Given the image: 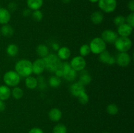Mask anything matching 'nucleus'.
Returning a JSON list of instances; mask_svg holds the SVG:
<instances>
[{
    "instance_id": "72a5a7b5",
    "label": "nucleus",
    "mask_w": 134,
    "mask_h": 133,
    "mask_svg": "<svg viewBox=\"0 0 134 133\" xmlns=\"http://www.w3.org/2000/svg\"><path fill=\"white\" fill-rule=\"evenodd\" d=\"M113 22H114V23L115 24V26L119 27V26H120V25L126 23V17H124V16H122V15L116 16L114 18Z\"/></svg>"
},
{
    "instance_id": "412c9836",
    "label": "nucleus",
    "mask_w": 134,
    "mask_h": 133,
    "mask_svg": "<svg viewBox=\"0 0 134 133\" xmlns=\"http://www.w3.org/2000/svg\"><path fill=\"white\" fill-rule=\"evenodd\" d=\"M36 53L39 56V58H44L49 54V49L48 46L44 44H40L37 46Z\"/></svg>"
},
{
    "instance_id": "423d86ee",
    "label": "nucleus",
    "mask_w": 134,
    "mask_h": 133,
    "mask_svg": "<svg viewBox=\"0 0 134 133\" xmlns=\"http://www.w3.org/2000/svg\"><path fill=\"white\" fill-rule=\"evenodd\" d=\"M98 6L103 13H111L116 9L117 2L116 0H99Z\"/></svg>"
},
{
    "instance_id": "20e7f679",
    "label": "nucleus",
    "mask_w": 134,
    "mask_h": 133,
    "mask_svg": "<svg viewBox=\"0 0 134 133\" xmlns=\"http://www.w3.org/2000/svg\"><path fill=\"white\" fill-rule=\"evenodd\" d=\"M116 50L119 52H128L132 47V41L129 37H119L114 43Z\"/></svg>"
},
{
    "instance_id": "393cba45",
    "label": "nucleus",
    "mask_w": 134,
    "mask_h": 133,
    "mask_svg": "<svg viewBox=\"0 0 134 133\" xmlns=\"http://www.w3.org/2000/svg\"><path fill=\"white\" fill-rule=\"evenodd\" d=\"M11 95L16 100L21 99L24 96V91L20 87L16 86L11 90Z\"/></svg>"
},
{
    "instance_id": "2f4dec72",
    "label": "nucleus",
    "mask_w": 134,
    "mask_h": 133,
    "mask_svg": "<svg viewBox=\"0 0 134 133\" xmlns=\"http://www.w3.org/2000/svg\"><path fill=\"white\" fill-rule=\"evenodd\" d=\"M31 17H32L33 20L35 22H41L43 18V14L41 11L39 10H34L31 13Z\"/></svg>"
},
{
    "instance_id": "473e14b6",
    "label": "nucleus",
    "mask_w": 134,
    "mask_h": 133,
    "mask_svg": "<svg viewBox=\"0 0 134 133\" xmlns=\"http://www.w3.org/2000/svg\"><path fill=\"white\" fill-rule=\"evenodd\" d=\"M78 98V100L79 102V103L82 105H85V104H87L89 102V96L87 93H86V91L82 93H81V95H79L77 96Z\"/></svg>"
},
{
    "instance_id": "1a4fd4ad",
    "label": "nucleus",
    "mask_w": 134,
    "mask_h": 133,
    "mask_svg": "<svg viewBox=\"0 0 134 133\" xmlns=\"http://www.w3.org/2000/svg\"><path fill=\"white\" fill-rule=\"evenodd\" d=\"M119 37L117 33L112 29H105L102 33L101 38L109 44H114L116 39Z\"/></svg>"
},
{
    "instance_id": "f257e3e1",
    "label": "nucleus",
    "mask_w": 134,
    "mask_h": 133,
    "mask_svg": "<svg viewBox=\"0 0 134 133\" xmlns=\"http://www.w3.org/2000/svg\"><path fill=\"white\" fill-rule=\"evenodd\" d=\"M15 71L20 77H26L32 74V62L26 59H22L17 61L15 64Z\"/></svg>"
},
{
    "instance_id": "58836bf2",
    "label": "nucleus",
    "mask_w": 134,
    "mask_h": 133,
    "mask_svg": "<svg viewBox=\"0 0 134 133\" xmlns=\"http://www.w3.org/2000/svg\"><path fill=\"white\" fill-rule=\"evenodd\" d=\"M22 14H23L24 16L25 17L29 16L31 14V10H30L28 8H27V9H25L24 10H23V12H22Z\"/></svg>"
},
{
    "instance_id": "aec40b11",
    "label": "nucleus",
    "mask_w": 134,
    "mask_h": 133,
    "mask_svg": "<svg viewBox=\"0 0 134 133\" xmlns=\"http://www.w3.org/2000/svg\"><path fill=\"white\" fill-rule=\"evenodd\" d=\"M38 84H39L38 80L32 76H29L25 79V85L29 89H35L37 87Z\"/></svg>"
},
{
    "instance_id": "a211bd4d",
    "label": "nucleus",
    "mask_w": 134,
    "mask_h": 133,
    "mask_svg": "<svg viewBox=\"0 0 134 133\" xmlns=\"http://www.w3.org/2000/svg\"><path fill=\"white\" fill-rule=\"evenodd\" d=\"M14 33V30L13 27L9 23L3 25L0 29V33L1 35H3V37L7 38L11 37Z\"/></svg>"
},
{
    "instance_id": "c85d7f7f",
    "label": "nucleus",
    "mask_w": 134,
    "mask_h": 133,
    "mask_svg": "<svg viewBox=\"0 0 134 133\" xmlns=\"http://www.w3.org/2000/svg\"><path fill=\"white\" fill-rule=\"evenodd\" d=\"M79 53H80V56H82V57H86V56H88V55L91 53V50H90L89 44H82V45L80 47Z\"/></svg>"
},
{
    "instance_id": "7ed1b4c3",
    "label": "nucleus",
    "mask_w": 134,
    "mask_h": 133,
    "mask_svg": "<svg viewBox=\"0 0 134 133\" xmlns=\"http://www.w3.org/2000/svg\"><path fill=\"white\" fill-rule=\"evenodd\" d=\"M3 82L8 87H16L18 86L20 82L21 77L15 70H9L3 75Z\"/></svg>"
},
{
    "instance_id": "f03ea898",
    "label": "nucleus",
    "mask_w": 134,
    "mask_h": 133,
    "mask_svg": "<svg viewBox=\"0 0 134 133\" xmlns=\"http://www.w3.org/2000/svg\"><path fill=\"white\" fill-rule=\"evenodd\" d=\"M43 60L45 64V69L50 72H54L61 63V60L54 53H49L43 58Z\"/></svg>"
},
{
    "instance_id": "a19ab883",
    "label": "nucleus",
    "mask_w": 134,
    "mask_h": 133,
    "mask_svg": "<svg viewBox=\"0 0 134 133\" xmlns=\"http://www.w3.org/2000/svg\"><path fill=\"white\" fill-rule=\"evenodd\" d=\"M115 63H116V58H115V57H113V56H111V57H110L109 59L108 62H107V64H109V65H112Z\"/></svg>"
},
{
    "instance_id": "a878e982",
    "label": "nucleus",
    "mask_w": 134,
    "mask_h": 133,
    "mask_svg": "<svg viewBox=\"0 0 134 133\" xmlns=\"http://www.w3.org/2000/svg\"><path fill=\"white\" fill-rule=\"evenodd\" d=\"M48 83L52 88H58L61 85V79L57 76H52L48 80Z\"/></svg>"
},
{
    "instance_id": "37998d69",
    "label": "nucleus",
    "mask_w": 134,
    "mask_h": 133,
    "mask_svg": "<svg viewBox=\"0 0 134 133\" xmlns=\"http://www.w3.org/2000/svg\"><path fill=\"white\" fill-rule=\"evenodd\" d=\"M61 1H62L64 3L68 4V3H70V1H71V0H61Z\"/></svg>"
},
{
    "instance_id": "9b49d317",
    "label": "nucleus",
    "mask_w": 134,
    "mask_h": 133,
    "mask_svg": "<svg viewBox=\"0 0 134 133\" xmlns=\"http://www.w3.org/2000/svg\"><path fill=\"white\" fill-rule=\"evenodd\" d=\"M133 27L128 25V23H124L120 25L117 27V34L119 37H129L133 32Z\"/></svg>"
},
{
    "instance_id": "de8ad7c7",
    "label": "nucleus",
    "mask_w": 134,
    "mask_h": 133,
    "mask_svg": "<svg viewBox=\"0 0 134 133\" xmlns=\"http://www.w3.org/2000/svg\"><path fill=\"white\" fill-rule=\"evenodd\" d=\"M0 8H1V7H0Z\"/></svg>"
},
{
    "instance_id": "4c0bfd02",
    "label": "nucleus",
    "mask_w": 134,
    "mask_h": 133,
    "mask_svg": "<svg viewBox=\"0 0 134 133\" xmlns=\"http://www.w3.org/2000/svg\"><path fill=\"white\" fill-rule=\"evenodd\" d=\"M128 7L131 12H134V0H130L128 2Z\"/></svg>"
},
{
    "instance_id": "e433bc0d",
    "label": "nucleus",
    "mask_w": 134,
    "mask_h": 133,
    "mask_svg": "<svg viewBox=\"0 0 134 133\" xmlns=\"http://www.w3.org/2000/svg\"><path fill=\"white\" fill-rule=\"evenodd\" d=\"M28 133H44V132H43L42 129H41L40 128L34 127V128H32L31 129H30V130H29Z\"/></svg>"
},
{
    "instance_id": "f3484780",
    "label": "nucleus",
    "mask_w": 134,
    "mask_h": 133,
    "mask_svg": "<svg viewBox=\"0 0 134 133\" xmlns=\"http://www.w3.org/2000/svg\"><path fill=\"white\" fill-rule=\"evenodd\" d=\"M11 95V90L10 87L6 85L0 86V100L5 101L8 100Z\"/></svg>"
},
{
    "instance_id": "ea45409f",
    "label": "nucleus",
    "mask_w": 134,
    "mask_h": 133,
    "mask_svg": "<svg viewBox=\"0 0 134 133\" xmlns=\"http://www.w3.org/2000/svg\"><path fill=\"white\" fill-rule=\"evenodd\" d=\"M6 108V104H5V101L0 100V113L3 112Z\"/></svg>"
},
{
    "instance_id": "9d476101",
    "label": "nucleus",
    "mask_w": 134,
    "mask_h": 133,
    "mask_svg": "<svg viewBox=\"0 0 134 133\" xmlns=\"http://www.w3.org/2000/svg\"><path fill=\"white\" fill-rule=\"evenodd\" d=\"M45 70V64L43 59L38 58L32 63V72L36 75H41Z\"/></svg>"
},
{
    "instance_id": "49530a36",
    "label": "nucleus",
    "mask_w": 134,
    "mask_h": 133,
    "mask_svg": "<svg viewBox=\"0 0 134 133\" xmlns=\"http://www.w3.org/2000/svg\"><path fill=\"white\" fill-rule=\"evenodd\" d=\"M0 37H1V33H0Z\"/></svg>"
},
{
    "instance_id": "6e6552de",
    "label": "nucleus",
    "mask_w": 134,
    "mask_h": 133,
    "mask_svg": "<svg viewBox=\"0 0 134 133\" xmlns=\"http://www.w3.org/2000/svg\"><path fill=\"white\" fill-rule=\"evenodd\" d=\"M115 58L116 63L121 67H126L132 62V57L128 52H119Z\"/></svg>"
},
{
    "instance_id": "b1692460",
    "label": "nucleus",
    "mask_w": 134,
    "mask_h": 133,
    "mask_svg": "<svg viewBox=\"0 0 134 133\" xmlns=\"http://www.w3.org/2000/svg\"><path fill=\"white\" fill-rule=\"evenodd\" d=\"M18 47L15 44H10L7 46L6 48V52L10 57H15L18 53Z\"/></svg>"
},
{
    "instance_id": "4468645a",
    "label": "nucleus",
    "mask_w": 134,
    "mask_h": 133,
    "mask_svg": "<svg viewBox=\"0 0 134 133\" xmlns=\"http://www.w3.org/2000/svg\"><path fill=\"white\" fill-rule=\"evenodd\" d=\"M71 52L67 46H62L57 51V56L61 61H65L70 57Z\"/></svg>"
},
{
    "instance_id": "39448f33",
    "label": "nucleus",
    "mask_w": 134,
    "mask_h": 133,
    "mask_svg": "<svg viewBox=\"0 0 134 133\" xmlns=\"http://www.w3.org/2000/svg\"><path fill=\"white\" fill-rule=\"evenodd\" d=\"M90 50L94 54L99 55L107 48V43L101 37H96L90 41Z\"/></svg>"
},
{
    "instance_id": "7c9ffc66",
    "label": "nucleus",
    "mask_w": 134,
    "mask_h": 133,
    "mask_svg": "<svg viewBox=\"0 0 134 133\" xmlns=\"http://www.w3.org/2000/svg\"><path fill=\"white\" fill-rule=\"evenodd\" d=\"M67 127L62 123H58L55 125L52 130V133H67Z\"/></svg>"
},
{
    "instance_id": "f704fd0d",
    "label": "nucleus",
    "mask_w": 134,
    "mask_h": 133,
    "mask_svg": "<svg viewBox=\"0 0 134 133\" xmlns=\"http://www.w3.org/2000/svg\"><path fill=\"white\" fill-rule=\"evenodd\" d=\"M126 23L131 26L132 27H134V13L132 12L130 13L127 17L126 18Z\"/></svg>"
},
{
    "instance_id": "2eb2a0df",
    "label": "nucleus",
    "mask_w": 134,
    "mask_h": 133,
    "mask_svg": "<svg viewBox=\"0 0 134 133\" xmlns=\"http://www.w3.org/2000/svg\"><path fill=\"white\" fill-rule=\"evenodd\" d=\"M48 117L53 122H58L62 117V112L59 108H53L48 112Z\"/></svg>"
},
{
    "instance_id": "0eeeda50",
    "label": "nucleus",
    "mask_w": 134,
    "mask_h": 133,
    "mask_svg": "<svg viewBox=\"0 0 134 133\" xmlns=\"http://www.w3.org/2000/svg\"><path fill=\"white\" fill-rule=\"evenodd\" d=\"M69 63H70L71 69L75 70L76 72H81L84 70L86 66V61L85 57L81 56L73 57Z\"/></svg>"
},
{
    "instance_id": "c9c22d12",
    "label": "nucleus",
    "mask_w": 134,
    "mask_h": 133,
    "mask_svg": "<svg viewBox=\"0 0 134 133\" xmlns=\"http://www.w3.org/2000/svg\"><path fill=\"white\" fill-rule=\"evenodd\" d=\"M17 9V5L14 2H10L9 3L8 5V10L9 12H14Z\"/></svg>"
},
{
    "instance_id": "5701e85b",
    "label": "nucleus",
    "mask_w": 134,
    "mask_h": 133,
    "mask_svg": "<svg viewBox=\"0 0 134 133\" xmlns=\"http://www.w3.org/2000/svg\"><path fill=\"white\" fill-rule=\"evenodd\" d=\"M27 6L31 10H39L43 5V0H27Z\"/></svg>"
},
{
    "instance_id": "c03bdc74",
    "label": "nucleus",
    "mask_w": 134,
    "mask_h": 133,
    "mask_svg": "<svg viewBox=\"0 0 134 133\" xmlns=\"http://www.w3.org/2000/svg\"><path fill=\"white\" fill-rule=\"evenodd\" d=\"M88 1H90V2L93 3H98L99 0H88Z\"/></svg>"
},
{
    "instance_id": "c756f323",
    "label": "nucleus",
    "mask_w": 134,
    "mask_h": 133,
    "mask_svg": "<svg viewBox=\"0 0 134 133\" xmlns=\"http://www.w3.org/2000/svg\"><path fill=\"white\" fill-rule=\"evenodd\" d=\"M111 56V55L109 53V52L105 50L103 51V52L99 54V61L102 63L107 64V62H108Z\"/></svg>"
},
{
    "instance_id": "f8f14e48",
    "label": "nucleus",
    "mask_w": 134,
    "mask_h": 133,
    "mask_svg": "<svg viewBox=\"0 0 134 133\" xmlns=\"http://www.w3.org/2000/svg\"><path fill=\"white\" fill-rule=\"evenodd\" d=\"M70 93L73 96H77L79 95H81L82 93L85 92L86 89H85V86H84L83 85H82L81 83H80L79 82H75V83H72L71 86H70Z\"/></svg>"
},
{
    "instance_id": "ddd939ff",
    "label": "nucleus",
    "mask_w": 134,
    "mask_h": 133,
    "mask_svg": "<svg viewBox=\"0 0 134 133\" xmlns=\"http://www.w3.org/2000/svg\"><path fill=\"white\" fill-rule=\"evenodd\" d=\"M71 69V67L70 63L66 61H64V62H62L59 65L58 67L57 68V69L56 70V71L54 72L55 75L57 76L58 77H63L67 72H68V70H69Z\"/></svg>"
},
{
    "instance_id": "dca6fc26",
    "label": "nucleus",
    "mask_w": 134,
    "mask_h": 133,
    "mask_svg": "<svg viewBox=\"0 0 134 133\" xmlns=\"http://www.w3.org/2000/svg\"><path fill=\"white\" fill-rule=\"evenodd\" d=\"M11 14L7 9L0 8V24L5 25L10 22Z\"/></svg>"
},
{
    "instance_id": "bb28decb",
    "label": "nucleus",
    "mask_w": 134,
    "mask_h": 133,
    "mask_svg": "<svg viewBox=\"0 0 134 133\" xmlns=\"http://www.w3.org/2000/svg\"><path fill=\"white\" fill-rule=\"evenodd\" d=\"M77 76V72L73 70V69H71L70 70H68V72L63 76V78L66 80L68 82H73L75 80Z\"/></svg>"
},
{
    "instance_id": "79ce46f5",
    "label": "nucleus",
    "mask_w": 134,
    "mask_h": 133,
    "mask_svg": "<svg viewBox=\"0 0 134 133\" xmlns=\"http://www.w3.org/2000/svg\"><path fill=\"white\" fill-rule=\"evenodd\" d=\"M52 48L54 50L58 51L59 50V48H60V45H59L58 43H54L52 44Z\"/></svg>"
},
{
    "instance_id": "a18cd8bd",
    "label": "nucleus",
    "mask_w": 134,
    "mask_h": 133,
    "mask_svg": "<svg viewBox=\"0 0 134 133\" xmlns=\"http://www.w3.org/2000/svg\"><path fill=\"white\" fill-rule=\"evenodd\" d=\"M102 133H109V132H102Z\"/></svg>"
},
{
    "instance_id": "cd10ccee",
    "label": "nucleus",
    "mask_w": 134,
    "mask_h": 133,
    "mask_svg": "<svg viewBox=\"0 0 134 133\" xmlns=\"http://www.w3.org/2000/svg\"><path fill=\"white\" fill-rule=\"evenodd\" d=\"M106 111L109 115L115 116V115L119 113V108L116 104H114V103H111V104H109L107 106V108H106Z\"/></svg>"
},
{
    "instance_id": "4be33fe9",
    "label": "nucleus",
    "mask_w": 134,
    "mask_h": 133,
    "mask_svg": "<svg viewBox=\"0 0 134 133\" xmlns=\"http://www.w3.org/2000/svg\"><path fill=\"white\" fill-rule=\"evenodd\" d=\"M79 76V78L78 82L82 85H83L84 86L90 84L92 82V77L90 75V74L86 71H84V70H82Z\"/></svg>"
},
{
    "instance_id": "6ab92c4d",
    "label": "nucleus",
    "mask_w": 134,
    "mask_h": 133,
    "mask_svg": "<svg viewBox=\"0 0 134 133\" xmlns=\"http://www.w3.org/2000/svg\"><path fill=\"white\" fill-rule=\"evenodd\" d=\"M104 15L102 11H95L90 16V20L94 24L99 25L103 22Z\"/></svg>"
}]
</instances>
